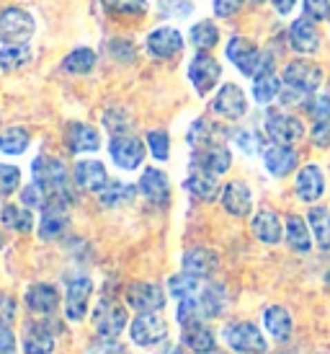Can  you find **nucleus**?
Returning <instances> with one entry per match:
<instances>
[{"instance_id":"6e6d98bb","label":"nucleus","mask_w":330,"mask_h":354,"mask_svg":"<svg viewBox=\"0 0 330 354\" xmlns=\"http://www.w3.org/2000/svg\"><path fill=\"white\" fill-rule=\"evenodd\" d=\"M240 8H243V0H214V13L220 19H233Z\"/></svg>"},{"instance_id":"e2e57ef3","label":"nucleus","mask_w":330,"mask_h":354,"mask_svg":"<svg viewBox=\"0 0 330 354\" xmlns=\"http://www.w3.org/2000/svg\"><path fill=\"white\" fill-rule=\"evenodd\" d=\"M0 248H3V236H0Z\"/></svg>"},{"instance_id":"c756f323","label":"nucleus","mask_w":330,"mask_h":354,"mask_svg":"<svg viewBox=\"0 0 330 354\" xmlns=\"http://www.w3.org/2000/svg\"><path fill=\"white\" fill-rule=\"evenodd\" d=\"M263 326L266 331L276 339V342H287L291 336V328H294V321H291L289 310L284 305H271L263 310Z\"/></svg>"},{"instance_id":"6ab92c4d","label":"nucleus","mask_w":330,"mask_h":354,"mask_svg":"<svg viewBox=\"0 0 330 354\" xmlns=\"http://www.w3.org/2000/svg\"><path fill=\"white\" fill-rule=\"evenodd\" d=\"M31 174L34 181L41 187H59V184H68V166L52 156H39L31 163Z\"/></svg>"},{"instance_id":"4d7b16f0","label":"nucleus","mask_w":330,"mask_h":354,"mask_svg":"<svg viewBox=\"0 0 330 354\" xmlns=\"http://www.w3.org/2000/svg\"><path fill=\"white\" fill-rule=\"evenodd\" d=\"M0 354H16V334L10 326H0Z\"/></svg>"},{"instance_id":"ea45409f","label":"nucleus","mask_w":330,"mask_h":354,"mask_svg":"<svg viewBox=\"0 0 330 354\" xmlns=\"http://www.w3.org/2000/svg\"><path fill=\"white\" fill-rule=\"evenodd\" d=\"M29 62H31L29 44H6V47L0 50V70H6V73L26 68Z\"/></svg>"},{"instance_id":"393cba45","label":"nucleus","mask_w":330,"mask_h":354,"mask_svg":"<svg viewBox=\"0 0 330 354\" xmlns=\"http://www.w3.org/2000/svg\"><path fill=\"white\" fill-rule=\"evenodd\" d=\"M23 303H26V308H29L31 313L49 315V313H55V310H57L59 292L52 285H47V282H37V285H31L29 290H26Z\"/></svg>"},{"instance_id":"412c9836","label":"nucleus","mask_w":330,"mask_h":354,"mask_svg":"<svg viewBox=\"0 0 330 354\" xmlns=\"http://www.w3.org/2000/svg\"><path fill=\"white\" fill-rule=\"evenodd\" d=\"M222 207L230 212L233 217H248L253 209V194L245 181H230L227 187L222 189Z\"/></svg>"},{"instance_id":"a19ab883","label":"nucleus","mask_w":330,"mask_h":354,"mask_svg":"<svg viewBox=\"0 0 330 354\" xmlns=\"http://www.w3.org/2000/svg\"><path fill=\"white\" fill-rule=\"evenodd\" d=\"M284 88V80H279L273 73H266L261 78H253V99L258 104H271Z\"/></svg>"},{"instance_id":"f257e3e1","label":"nucleus","mask_w":330,"mask_h":354,"mask_svg":"<svg viewBox=\"0 0 330 354\" xmlns=\"http://www.w3.org/2000/svg\"><path fill=\"white\" fill-rule=\"evenodd\" d=\"M284 88L282 101L284 104H307L315 91L322 83V70L318 62L310 59H294L284 68Z\"/></svg>"},{"instance_id":"13d9d810","label":"nucleus","mask_w":330,"mask_h":354,"mask_svg":"<svg viewBox=\"0 0 330 354\" xmlns=\"http://www.w3.org/2000/svg\"><path fill=\"white\" fill-rule=\"evenodd\" d=\"M111 55L117 59H122V62H132V57H135V47L129 44V41H114L111 44Z\"/></svg>"},{"instance_id":"de8ad7c7","label":"nucleus","mask_w":330,"mask_h":354,"mask_svg":"<svg viewBox=\"0 0 330 354\" xmlns=\"http://www.w3.org/2000/svg\"><path fill=\"white\" fill-rule=\"evenodd\" d=\"M104 127L117 138V135H129V129H132V119L126 117L122 109H108L106 114H104Z\"/></svg>"},{"instance_id":"f3484780","label":"nucleus","mask_w":330,"mask_h":354,"mask_svg":"<svg viewBox=\"0 0 330 354\" xmlns=\"http://www.w3.org/2000/svg\"><path fill=\"white\" fill-rule=\"evenodd\" d=\"M287 37H289V47L294 52H300V55H312L320 47V34L315 29V21L307 19V16L291 21Z\"/></svg>"},{"instance_id":"9d476101","label":"nucleus","mask_w":330,"mask_h":354,"mask_svg":"<svg viewBox=\"0 0 330 354\" xmlns=\"http://www.w3.org/2000/svg\"><path fill=\"white\" fill-rule=\"evenodd\" d=\"M266 135L271 138L276 145H294L304 138V124L291 114H279V111H269L266 117Z\"/></svg>"},{"instance_id":"0eeeda50","label":"nucleus","mask_w":330,"mask_h":354,"mask_svg":"<svg viewBox=\"0 0 330 354\" xmlns=\"http://www.w3.org/2000/svg\"><path fill=\"white\" fill-rule=\"evenodd\" d=\"M108 156H111V160L119 168L135 171L145 160V145L135 135H117V138H111V142H108Z\"/></svg>"},{"instance_id":"c85d7f7f","label":"nucleus","mask_w":330,"mask_h":354,"mask_svg":"<svg viewBox=\"0 0 330 354\" xmlns=\"http://www.w3.org/2000/svg\"><path fill=\"white\" fill-rule=\"evenodd\" d=\"M70 217L65 207H44L39 220V238L41 241H57L68 230Z\"/></svg>"},{"instance_id":"a18cd8bd","label":"nucleus","mask_w":330,"mask_h":354,"mask_svg":"<svg viewBox=\"0 0 330 354\" xmlns=\"http://www.w3.org/2000/svg\"><path fill=\"white\" fill-rule=\"evenodd\" d=\"M147 148L153 153L155 160H168L171 156V138L165 129H150L147 132Z\"/></svg>"},{"instance_id":"a211bd4d","label":"nucleus","mask_w":330,"mask_h":354,"mask_svg":"<svg viewBox=\"0 0 330 354\" xmlns=\"http://www.w3.org/2000/svg\"><path fill=\"white\" fill-rule=\"evenodd\" d=\"M72 178H75V184H78L80 189H86V192H101V189L111 181L106 166H104L101 160H78L75 168H72Z\"/></svg>"},{"instance_id":"dca6fc26","label":"nucleus","mask_w":330,"mask_h":354,"mask_svg":"<svg viewBox=\"0 0 330 354\" xmlns=\"http://www.w3.org/2000/svg\"><path fill=\"white\" fill-rule=\"evenodd\" d=\"M230 166H233V156H230V150L224 148V145H220V142H214V145H209V148L194 150L191 168H202V171H206V174L222 176Z\"/></svg>"},{"instance_id":"603ef678","label":"nucleus","mask_w":330,"mask_h":354,"mask_svg":"<svg viewBox=\"0 0 330 354\" xmlns=\"http://www.w3.org/2000/svg\"><path fill=\"white\" fill-rule=\"evenodd\" d=\"M304 16L312 21H328L330 19V0H302Z\"/></svg>"},{"instance_id":"052dcab7","label":"nucleus","mask_w":330,"mask_h":354,"mask_svg":"<svg viewBox=\"0 0 330 354\" xmlns=\"http://www.w3.org/2000/svg\"><path fill=\"white\" fill-rule=\"evenodd\" d=\"M160 354H181V352H178L175 346H168V352H165V349H163V352H160Z\"/></svg>"},{"instance_id":"864d4df0","label":"nucleus","mask_w":330,"mask_h":354,"mask_svg":"<svg viewBox=\"0 0 330 354\" xmlns=\"http://www.w3.org/2000/svg\"><path fill=\"white\" fill-rule=\"evenodd\" d=\"M16 318V300L6 292H0V326H10Z\"/></svg>"},{"instance_id":"473e14b6","label":"nucleus","mask_w":330,"mask_h":354,"mask_svg":"<svg viewBox=\"0 0 330 354\" xmlns=\"http://www.w3.org/2000/svg\"><path fill=\"white\" fill-rule=\"evenodd\" d=\"M0 223L16 233H29L34 227V215H31L29 207H21V205H6L3 212H0Z\"/></svg>"},{"instance_id":"4c0bfd02","label":"nucleus","mask_w":330,"mask_h":354,"mask_svg":"<svg viewBox=\"0 0 330 354\" xmlns=\"http://www.w3.org/2000/svg\"><path fill=\"white\" fill-rule=\"evenodd\" d=\"M204 290L202 285V277H194L184 272V274H175L168 279V292L175 297V300H186V297H194Z\"/></svg>"},{"instance_id":"72a5a7b5","label":"nucleus","mask_w":330,"mask_h":354,"mask_svg":"<svg viewBox=\"0 0 330 354\" xmlns=\"http://www.w3.org/2000/svg\"><path fill=\"white\" fill-rule=\"evenodd\" d=\"M31 145V135L26 127H8L0 132V153L6 156H21Z\"/></svg>"},{"instance_id":"09e8293b","label":"nucleus","mask_w":330,"mask_h":354,"mask_svg":"<svg viewBox=\"0 0 330 354\" xmlns=\"http://www.w3.org/2000/svg\"><path fill=\"white\" fill-rule=\"evenodd\" d=\"M21 184V171L10 163H0V197L13 194Z\"/></svg>"},{"instance_id":"c9c22d12","label":"nucleus","mask_w":330,"mask_h":354,"mask_svg":"<svg viewBox=\"0 0 330 354\" xmlns=\"http://www.w3.org/2000/svg\"><path fill=\"white\" fill-rule=\"evenodd\" d=\"M96 52L90 47H78V50H72L68 57L62 59V70L70 73V75H86V73L96 68Z\"/></svg>"},{"instance_id":"9b49d317","label":"nucleus","mask_w":330,"mask_h":354,"mask_svg":"<svg viewBox=\"0 0 330 354\" xmlns=\"http://www.w3.org/2000/svg\"><path fill=\"white\" fill-rule=\"evenodd\" d=\"M126 305L137 313H157L165 305V290L155 282H135L126 290Z\"/></svg>"},{"instance_id":"b1692460","label":"nucleus","mask_w":330,"mask_h":354,"mask_svg":"<svg viewBox=\"0 0 330 354\" xmlns=\"http://www.w3.org/2000/svg\"><path fill=\"white\" fill-rule=\"evenodd\" d=\"M184 189L194 199H199V202H212V199H217V194H222L217 176L206 174L202 168H191V174L184 181Z\"/></svg>"},{"instance_id":"4468645a","label":"nucleus","mask_w":330,"mask_h":354,"mask_svg":"<svg viewBox=\"0 0 330 354\" xmlns=\"http://www.w3.org/2000/svg\"><path fill=\"white\" fill-rule=\"evenodd\" d=\"M147 52L157 59H171L184 50V37L173 26H160V29L147 34Z\"/></svg>"},{"instance_id":"f03ea898","label":"nucleus","mask_w":330,"mask_h":354,"mask_svg":"<svg viewBox=\"0 0 330 354\" xmlns=\"http://www.w3.org/2000/svg\"><path fill=\"white\" fill-rule=\"evenodd\" d=\"M224 290L220 285H206L199 295L186 297V300H178V324L184 326H194V324H204L206 318H214L224 310Z\"/></svg>"},{"instance_id":"aec40b11","label":"nucleus","mask_w":330,"mask_h":354,"mask_svg":"<svg viewBox=\"0 0 330 354\" xmlns=\"http://www.w3.org/2000/svg\"><path fill=\"white\" fill-rule=\"evenodd\" d=\"M263 166L276 178L289 176L291 171L297 168V153H294L291 145H276L273 142V145L263 150Z\"/></svg>"},{"instance_id":"3c124183","label":"nucleus","mask_w":330,"mask_h":354,"mask_svg":"<svg viewBox=\"0 0 330 354\" xmlns=\"http://www.w3.org/2000/svg\"><path fill=\"white\" fill-rule=\"evenodd\" d=\"M304 109H307V114H310L315 122H325V119H330V99L328 96H315V93H312L310 99H307V104H304Z\"/></svg>"},{"instance_id":"680f3d73","label":"nucleus","mask_w":330,"mask_h":354,"mask_svg":"<svg viewBox=\"0 0 330 354\" xmlns=\"http://www.w3.org/2000/svg\"><path fill=\"white\" fill-rule=\"evenodd\" d=\"M251 3H266V0H251Z\"/></svg>"},{"instance_id":"79ce46f5","label":"nucleus","mask_w":330,"mask_h":354,"mask_svg":"<svg viewBox=\"0 0 330 354\" xmlns=\"http://www.w3.org/2000/svg\"><path fill=\"white\" fill-rule=\"evenodd\" d=\"M188 145L194 150H202V148H209L214 145V124L209 119H196L191 129H188Z\"/></svg>"},{"instance_id":"c03bdc74","label":"nucleus","mask_w":330,"mask_h":354,"mask_svg":"<svg viewBox=\"0 0 330 354\" xmlns=\"http://www.w3.org/2000/svg\"><path fill=\"white\" fill-rule=\"evenodd\" d=\"M101 3L114 16H142L147 10L145 0H101Z\"/></svg>"},{"instance_id":"bf43d9fd","label":"nucleus","mask_w":330,"mask_h":354,"mask_svg":"<svg viewBox=\"0 0 330 354\" xmlns=\"http://www.w3.org/2000/svg\"><path fill=\"white\" fill-rule=\"evenodd\" d=\"M271 3H273V8H276L279 16H289L291 8L297 6V0H271Z\"/></svg>"},{"instance_id":"f704fd0d","label":"nucleus","mask_w":330,"mask_h":354,"mask_svg":"<svg viewBox=\"0 0 330 354\" xmlns=\"http://www.w3.org/2000/svg\"><path fill=\"white\" fill-rule=\"evenodd\" d=\"M310 223H304L302 217L291 215L289 220H287V241H289V246L294 248V251H300V254H304V251H310L312 248V236H310Z\"/></svg>"},{"instance_id":"8fccbe9b","label":"nucleus","mask_w":330,"mask_h":354,"mask_svg":"<svg viewBox=\"0 0 330 354\" xmlns=\"http://www.w3.org/2000/svg\"><path fill=\"white\" fill-rule=\"evenodd\" d=\"M21 205L23 207H39V209H44L47 207V194H44V189H41V184H29V187L21 189Z\"/></svg>"},{"instance_id":"423d86ee","label":"nucleus","mask_w":330,"mask_h":354,"mask_svg":"<svg viewBox=\"0 0 330 354\" xmlns=\"http://www.w3.org/2000/svg\"><path fill=\"white\" fill-rule=\"evenodd\" d=\"M126 321H129V315H126V308L124 305H119L117 300H101L96 308V313H93V328H96L98 336H108V339H117L122 331H124Z\"/></svg>"},{"instance_id":"1a4fd4ad","label":"nucleus","mask_w":330,"mask_h":354,"mask_svg":"<svg viewBox=\"0 0 330 354\" xmlns=\"http://www.w3.org/2000/svg\"><path fill=\"white\" fill-rule=\"evenodd\" d=\"M132 342L139 346H157L168 339V326L157 313H139L129 326Z\"/></svg>"},{"instance_id":"7c9ffc66","label":"nucleus","mask_w":330,"mask_h":354,"mask_svg":"<svg viewBox=\"0 0 330 354\" xmlns=\"http://www.w3.org/2000/svg\"><path fill=\"white\" fill-rule=\"evenodd\" d=\"M181 342H184V346H188V349H191V352H196V354H209V352H214V346H217V342H214V334L206 328L204 324L186 326Z\"/></svg>"},{"instance_id":"49530a36","label":"nucleus","mask_w":330,"mask_h":354,"mask_svg":"<svg viewBox=\"0 0 330 354\" xmlns=\"http://www.w3.org/2000/svg\"><path fill=\"white\" fill-rule=\"evenodd\" d=\"M157 10L163 19H186L194 13L191 0H157Z\"/></svg>"},{"instance_id":"ddd939ff","label":"nucleus","mask_w":330,"mask_h":354,"mask_svg":"<svg viewBox=\"0 0 330 354\" xmlns=\"http://www.w3.org/2000/svg\"><path fill=\"white\" fill-rule=\"evenodd\" d=\"M90 292H93V282L88 277H75L68 282V295H65V315L68 321H83L88 313V300H90Z\"/></svg>"},{"instance_id":"2f4dec72","label":"nucleus","mask_w":330,"mask_h":354,"mask_svg":"<svg viewBox=\"0 0 330 354\" xmlns=\"http://www.w3.org/2000/svg\"><path fill=\"white\" fill-rule=\"evenodd\" d=\"M307 223H310L315 243H318L322 251H330V209L328 207H312L310 215H307Z\"/></svg>"},{"instance_id":"cd10ccee","label":"nucleus","mask_w":330,"mask_h":354,"mask_svg":"<svg viewBox=\"0 0 330 354\" xmlns=\"http://www.w3.org/2000/svg\"><path fill=\"white\" fill-rule=\"evenodd\" d=\"M68 145L72 153H93V150L101 148V135H98L96 127H90L86 122H72L68 127Z\"/></svg>"},{"instance_id":"7ed1b4c3","label":"nucleus","mask_w":330,"mask_h":354,"mask_svg":"<svg viewBox=\"0 0 330 354\" xmlns=\"http://www.w3.org/2000/svg\"><path fill=\"white\" fill-rule=\"evenodd\" d=\"M227 59L243 73L245 78H261L266 73H273V57L269 52H261L245 37H233L227 41Z\"/></svg>"},{"instance_id":"2eb2a0df","label":"nucleus","mask_w":330,"mask_h":354,"mask_svg":"<svg viewBox=\"0 0 330 354\" xmlns=\"http://www.w3.org/2000/svg\"><path fill=\"white\" fill-rule=\"evenodd\" d=\"M62 326L52 321L31 324L23 336V354H52L55 352V334Z\"/></svg>"},{"instance_id":"58836bf2","label":"nucleus","mask_w":330,"mask_h":354,"mask_svg":"<svg viewBox=\"0 0 330 354\" xmlns=\"http://www.w3.org/2000/svg\"><path fill=\"white\" fill-rule=\"evenodd\" d=\"M188 41L194 44L196 50L209 52L214 44L220 41V29H217V24H214V21H199V24H194L191 31H188Z\"/></svg>"},{"instance_id":"6e6552de","label":"nucleus","mask_w":330,"mask_h":354,"mask_svg":"<svg viewBox=\"0 0 330 354\" xmlns=\"http://www.w3.org/2000/svg\"><path fill=\"white\" fill-rule=\"evenodd\" d=\"M220 75H222L220 62L206 52H199L188 65V80H191V86L196 88L199 96H206L220 83Z\"/></svg>"},{"instance_id":"e433bc0d","label":"nucleus","mask_w":330,"mask_h":354,"mask_svg":"<svg viewBox=\"0 0 330 354\" xmlns=\"http://www.w3.org/2000/svg\"><path fill=\"white\" fill-rule=\"evenodd\" d=\"M135 199V187L132 184H124V181H108L106 187L98 192V202L101 207H119L126 205Z\"/></svg>"},{"instance_id":"bb28decb","label":"nucleus","mask_w":330,"mask_h":354,"mask_svg":"<svg viewBox=\"0 0 330 354\" xmlns=\"http://www.w3.org/2000/svg\"><path fill=\"white\" fill-rule=\"evenodd\" d=\"M181 264H184V272L204 279V277H212L214 272H217L220 256L214 254L212 248H191V251H186L184 254Z\"/></svg>"},{"instance_id":"39448f33","label":"nucleus","mask_w":330,"mask_h":354,"mask_svg":"<svg viewBox=\"0 0 330 354\" xmlns=\"http://www.w3.org/2000/svg\"><path fill=\"white\" fill-rule=\"evenodd\" d=\"M224 342L237 354H266L269 342L263 339L261 328L251 321H237V324L224 326Z\"/></svg>"},{"instance_id":"37998d69","label":"nucleus","mask_w":330,"mask_h":354,"mask_svg":"<svg viewBox=\"0 0 330 354\" xmlns=\"http://www.w3.org/2000/svg\"><path fill=\"white\" fill-rule=\"evenodd\" d=\"M233 140L245 156H258V153L266 150V142H263V138L255 132V129H237V132L233 135Z\"/></svg>"},{"instance_id":"a878e982","label":"nucleus","mask_w":330,"mask_h":354,"mask_svg":"<svg viewBox=\"0 0 330 354\" xmlns=\"http://www.w3.org/2000/svg\"><path fill=\"white\" fill-rule=\"evenodd\" d=\"M251 225H253V236L258 238L261 243H266V246H276L284 236L282 220H279V215L273 209H261L258 215L253 217Z\"/></svg>"},{"instance_id":"4be33fe9","label":"nucleus","mask_w":330,"mask_h":354,"mask_svg":"<svg viewBox=\"0 0 330 354\" xmlns=\"http://www.w3.org/2000/svg\"><path fill=\"white\" fill-rule=\"evenodd\" d=\"M139 192L147 202L163 207L171 199V187H168V176H165L160 168H145L142 176H139Z\"/></svg>"},{"instance_id":"20e7f679","label":"nucleus","mask_w":330,"mask_h":354,"mask_svg":"<svg viewBox=\"0 0 330 354\" xmlns=\"http://www.w3.org/2000/svg\"><path fill=\"white\" fill-rule=\"evenodd\" d=\"M37 31V21L29 10L8 6L0 10V41L3 44H29Z\"/></svg>"},{"instance_id":"f8f14e48","label":"nucleus","mask_w":330,"mask_h":354,"mask_svg":"<svg viewBox=\"0 0 330 354\" xmlns=\"http://www.w3.org/2000/svg\"><path fill=\"white\" fill-rule=\"evenodd\" d=\"M214 114H220L224 119H240L248 111V99H245V91L235 83H224L222 88L217 91V96L212 101Z\"/></svg>"},{"instance_id":"5701e85b","label":"nucleus","mask_w":330,"mask_h":354,"mask_svg":"<svg viewBox=\"0 0 330 354\" xmlns=\"http://www.w3.org/2000/svg\"><path fill=\"white\" fill-rule=\"evenodd\" d=\"M294 189L302 202H318L325 192V176H322L320 166L310 163V166L300 168V174L294 178Z\"/></svg>"},{"instance_id":"5fc2aeb1","label":"nucleus","mask_w":330,"mask_h":354,"mask_svg":"<svg viewBox=\"0 0 330 354\" xmlns=\"http://www.w3.org/2000/svg\"><path fill=\"white\" fill-rule=\"evenodd\" d=\"M310 138L318 148H328L330 145V119H325V122H315Z\"/></svg>"}]
</instances>
